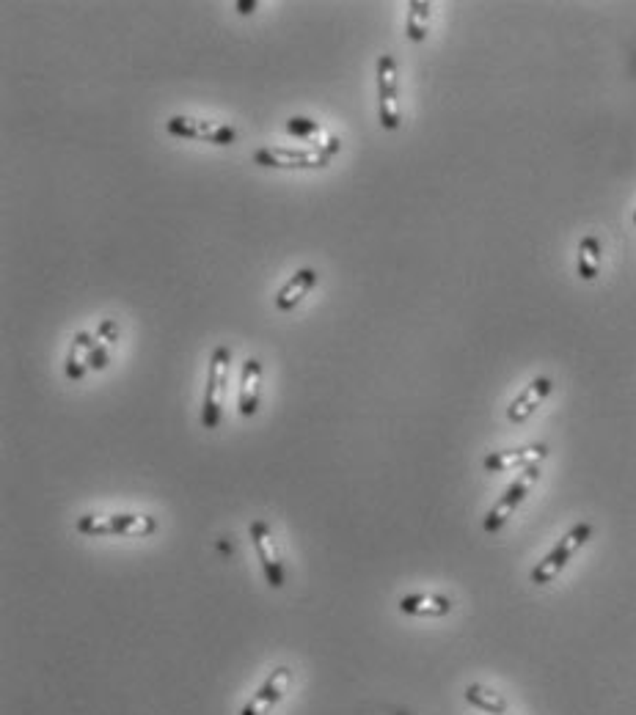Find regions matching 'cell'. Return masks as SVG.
I'll return each mask as SVG.
<instances>
[{
	"label": "cell",
	"instance_id": "6da1fadb",
	"mask_svg": "<svg viewBox=\"0 0 636 715\" xmlns=\"http://www.w3.org/2000/svg\"><path fill=\"white\" fill-rule=\"evenodd\" d=\"M229 363L232 350L221 344L212 350L210 369H207V391H204V405H201V427L218 429L221 424V407H224L226 383H229Z\"/></svg>",
	"mask_w": 636,
	"mask_h": 715
},
{
	"label": "cell",
	"instance_id": "7a4b0ae2",
	"mask_svg": "<svg viewBox=\"0 0 636 715\" xmlns=\"http://www.w3.org/2000/svg\"><path fill=\"white\" fill-rule=\"evenodd\" d=\"M86 537H149L157 531L152 515H83L75 526Z\"/></svg>",
	"mask_w": 636,
	"mask_h": 715
},
{
	"label": "cell",
	"instance_id": "3957f363",
	"mask_svg": "<svg viewBox=\"0 0 636 715\" xmlns=\"http://www.w3.org/2000/svg\"><path fill=\"white\" fill-rule=\"evenodd\" d=\"M592 537V526L590 523H576V526L570 528L565 537L559 539L557 545L551 548V553H548L546 559L537 561V567L532 570V583H537V586H546V583H551L554 578H557L559 572L568 567V561L579 553L581 548H584V542Z\"/></svg>",
	"mask_w": 636,
	"mask_h": 715
},
{
	"label": "cell",
	"instance_id": "277c9868",
	"mask_svg": "<svg viewBox=\"0 0 636 715\" xmlns=\"http://www.w3.org/2000/svg\"><path fill=\"white\" fill-rule=\"evenodd\" d=\"M168 135L185 138V141L215 143V146H232L237 141L235 127H229L224 121L196 119V116H171L166 121Z\"/></svg>",
	"mask_w": 636,
	"mask_h": 715
},
{
	"label": "cell",
	"instance_id": "5b68a950",
	"mask_svg": "<svg viewBox=\"0 0 636 715\" xmlns=\"http://www.w3.org/2000/svg\"><path fill=\"white\" fill-rule=\"evenodd\" d=\"M378 119L383 130L400 127V80L394 55L378 58Z\"/></svg>",
	"mask_w": 636,
	"mask_h": 715
},
{
	"label": "cell",
	"instance_id": "8992f818",
	"mask_svg": "<svg viewBox=\"0 0 636 715\" xmlns=\"http://www.w3.org/2000/svg\"><path fill=\"white\" fill-rule=\"evenodd\" d=\"M537 479H540V465H529V468H524V471H521V476H518V479H515V482L510 484L507 490H504V495L499 498V501H496V504H493L491 512L485 515V523H482L488 534L499 531V528H502L504 523H507V520L515 515V509L524 504V498L532 493V487L537 484Z\"/></svg>",
	"mask_w": 636,
	"mask_h": 715
},
{
	"label": "cell",
	"instance_id": "52a82bcc",
	"mask_svg": "<svg viewBox=\"0 0 636 715\" xmlns=\"http://www.w3.org/2000/svg\"><path fill=\"white\" fill-rule=\"evenodd\" d=\"M254 163L265 168H325L331 163V154L320 146L309 149H292V146H262L254 152Z\"/></svg>",
	"mask_w": 636,
	"mask_h": 715
},
{
	"label": "cell",
	"instance_id": "ba28073f",
	"mask_svg": "<svg viewBox=\"0 0 636 715\" xmlns=\"http://www.w3.org/2000/svg\"><path fill=\"white\" fill-rule=\"evenodd\" d=\"M248 534H251V545L257 550V559L259 564H262V572H265V581H268L273 589H281V586H284V564H281L273 531H270L265 520H254L251 528H248Z\"/></svg>",
	"mask_w": 636,
	"mask_h": 715
},
{
	"label": "cell",
	"instance_id": "9c48e42d",
	"mask_svg": "<svg viewBox=\"0 0 636 715\" xmlns=\"http://www.w3.org/2000/svg\"><path fill=\"white\" fill-rule=\"evenodd\" d=\"M292 671L287 666H279L268 674V680L259 685V691L246 702L240 715H268L276 704L284 699V693L290 688Z\"/></svg>",
	"mask_w": 636,
	"mask_h": 715
},
{
	"label": "cell",
	"instance_id": "30bf717a",
	"mask_svg": "<svg viewBox=\"0 0 636 715\" xmlns=\"http://www.w3.org/2000/svg\"><path fill=\"white\" fill-rule=\"evenodd\" d=\"M546 443H532V446H521V449L510 451H493L485 457V471L488 473H507V471H524L529 465H537L540 460H546Z\"/></svg>",
	"mask_w": 636,
	"mask_h": 715
},
{
	"label": "cell",
	"instance_id": "8fae6325",
	"mask_svg": "<svg viewBox=\"0 0 636 715\" xmlns=\"http://www.w3.org/2000/svg\"><path fill=\"white\" fill-rule=\"evenodd\" d=\"M551 388H554V385H551V380H548V377H535V380L526 385L521 394L515 396L513 405L507 407V418H510V421H515V424L526 421V418L535 413L537 407L543 405V399L551 394Z\"/></svg>",
	"mask_w": 636,
	"mask_h": 715
},
{
	"label": "cell",
	"instance_id": "7c38bea8",
	"mask_svg": "<svg viewBox=\"0 0 636 715\" xmlns=\"http://www.w3.org/2000/svg\"><path fill=\"white\" fill-rule=\"evenodd\" d=\"M259 385H262V363L257 358H248L240 372V396H237V407H240L243 418H251L257 413Z\"/></svg>",
	"mask_w": 636,
	"mask_h": 715
},
{
	"label": "cell",
	"instance_id": "4fadbf2b",
	"mask_svg": "<svg viewBox=\"0 0 636 715\" xmlns=\"http://www.w3.org/2000/svg\"><path fill=\"white\" fill-rule=\"evenodd\" d=\"M402 614L408 616H447L452 614L455 603L444 594H405L397 603Z\"/></svg>",
	"mask_w": 636,
	"mask_h": 715
},
{
	"label": "cell",
	"instance_id": "5bb4252c",
	"mask_svg": "<svg viewBox=\"0 0 636 715\" xmlns=\"http://www.w3.org/2000/svg\"><path fill=\"white\" fill-rule=\"evenodd\" d=\"M317 270H312V267H303V270H298V273L292 275L287 284L281 286L279 295H276V308L279 311H292V308L301 303L303 297L312 292L314 286H317Z\"/></svg>",
	"mask_w": 636,
	"mask_h": 715
},
{
	"label": "cell",
	"instance_id": "9a60e30c",
	"mask_svg": "<svg viewBox=\"0 0 636 715\" xmlns=\"http://www.w3.org/2000/svg\"><path fill=\"white\" fill-rule=\"evenodd\" d=\"M94 347H97V339L91 333H86V330L75 333V339L69 344L67 363H64V372H67L69 380H83V374L89 372V358Z\"/></svg>",
	"mask_w": 636,
	"mask_h": 715
},
{
	"label": "cell",
	"instance_id": "2e32d148",
	"mask_svg": "<svg viewBox=\"0 0 636 715\" xmlns=\"http://www.w3.org/2000/svg\"><path fill=\"white\" fill-rule=\"evenodd\" d=\"M430 20H433V3L430 0H411L408 3V17H405V33L411 42H424L430 33Z\"/></svg>",
	"mask_w": 636,
	"mask_h": 715
},
{
	"label": "cell",
	"instance_id": "e0dca14e",
	"mask_svg": "<svg viewBox=\"0 0 636 715\" xmlns=\"http://www.w3.org/2000/svg\"><path fill=\"white\" fill-rule=\"evenodd\" d=\"M598 273H601V240L595 234H587L579 242V275L584 281H595Z\"/></svg>",
	"mask_w": 636,
	"mask_h": 715
},
{
	"label": "cell",
	"instance_id": "ac0fdd59",
	"mask_svg": "<svg viewBox=\"0 0 636 715\" xmlns=\"http://www.w3.org/2000/svg\"><path fill=\"white\" fill-rule=\"evenodd\" d=\"M466 702L491 715L507 713V699H504L502 693L485 688V685H469V688H466Z\"/></svg>",
	"mask_w": 636,
	"mask_h": 715
},
{
	"label": "cell",
	"instance_id": "d6986e66",
	"mask_svg": "<svg viewBox=\"0 0 636 715\" xmlns=\"http://www.w3.org/2000/svg\"><path fill=\"white\" fill-rule=\"evenodd\" d=\"M287 132L295 135V138H314V135L323 132V127H320L317 121L306 119V116H292V119L287 121Z\"/></svg>",
	"mask_w": 636,
	"mask_h": 715
},
{
	"label": "cell",
	"instance_id": "ffe728a7",
	"mask_svg": "<svg viewBox=\"0 0 636 715\" xmlns=\"http://www.w3.org/2000/svg\"><path fill=\"white\" fill-rule=\"evenodd\" d=\"M97 341H102V344L111 347L113 341H119V325H116L113 319H105L100 328H97Z\"/></svg>",
	"mask_w": 636,
	"mask_h": 715
},
{
	"label": "cell",
	"instance_id": "44dd1931",
	"mask_svg": "<svg viewBox=\"0 0 636 715\" xmlns=\"http://www.w3.org/2000/svg\"><path fill=\"white\" fill-rule=\"evenodd\" d=\"M105 366H108V344L97 341V347H94V352H91V358H89V369H97V372H102Z\"/></svg>",
	"mask_w": 636,
	"mask_h": 715
},
{
	"label": "cell",
	"instance_id": "7402d4cb",
	"mask_svg": "<svg viewBox=\"0 0 636 715\" xmlns=\"http://www.w3.org/2000/svg\"><path fill=\"white\" fill-rule=\"evenodd\" d=\"M235 9L240 11V14H251V11L257 9V3H254V0H251V3H248V0H240V3H235Z\"/></svg>",
	"mask_w": 636,
	"mask_h": 715
},
{
	"label": "cell",
	"instance_id": "603a6c76",
	"mask_svg": "<svg viewBox=\"0 0 636 715\" xmlns=\"http://www.w3.org/2000/svg\"><path fill=\"white\" fill-rule=\"evenodd\" d=\"M634 226H636V212H634Z\"/></svg>",
	"mask_w": 636,
	"mask_h": 715
}]
</instances>
